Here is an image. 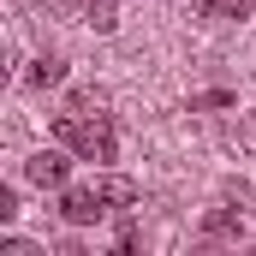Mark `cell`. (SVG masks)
I'll use <instances>...</instances> for the list:
<instances>
[{"label": "cell", "mask_w": 256, "mask_h": 256, "mask_svg": "<svg viewBox=\"0 0 256 256\" xmlns=\"http://www.w3.org/2000/svg\"><path fill=\"white\" fill-rule=\"evenodd\" d=\"M102 108H108V102H102V96H96V90H78V96H72V108H66V114H102Z\"/></svg>", "instance_id": "cell-8"}, {"label": "cell", "mask_w": 256, "mask_h": 256, "mask_svg": "<svg viewBox=\"0 0 256 256\" xmlns=\"http://www.w3.org/2000/svg\"><path fill=\"white\" fill-rule=\"evenodd\" d=\"M60 214L72 220V226H90V220H102V214H108V202H102V191H96V185H66Z\"/></svg>", "instance_id": "cell-2"}, {"label": "cell", "mask_w": 256, "mask_h": 256, "mask_svg": "<svg viewBox=\"0 0 256 256\" xmlns=\"http://www.w3.org/2000/svg\"><path fill=\"white\" fill-rule=\"evenodd\" d=\"M196 6H202L208 18H244V12H250V0H196Z\"/></svg>", "instance_id": "cell-7"}, {"label": "cell", "mask_w": 256, "mask_h": 256, "mask_svg": "<svg viewBox=\"0 0 256 256\" xmlns=\"http://www.w3.org/2000/svg\"><path fill=\"white\" fill-rule=\"evenodd\" d=\"M24 173H30V185H66V173H72V167H66L60 149H42V155H30V161H24Z\"/></svg>", "instance_id": "cell-3"}, {"label": "cell", "mask_w": 256, "mask_h": 256, "mask_svg": "<svg viewBox=\"0 0 256 256\" xmlns=\"http://www.w3.org/2000/svg\"><path fill=\"white\" fill-rule=\"evenodd\" d=\"M202 232H208V238H238V214H226V208H214V214L202 220Z\"/></svg>", "instance_id": "cell-6"}, {"label": "cell", "mask_w": 256, "mask_h": 256, "mask_svg": "<svg viewBox=\"0 0 256 256\" xmlns=\"http://www.w3.org/2000/svg\"><path fill=\"white\" fill-rule=\"evenodd\" d=\"M90 24H96V30L108 36V30H114L120 18H114V6H108V0H90Z\"/></svg>", "instance_id": "cell-9"}, {"label": "cell", "mask_w": 256, "mask_h": 256, "mask_svg": "<svg viewBox=\"0 0 256 256\" xmlns=\"http://www.w3.org/2000/svg\"><path fill=\"white\" fill-rule=\"evenodd\" d=\"M191 108H232V96H226V90H208V96H196Z\"/></svg>", "instance_id": "cell-10"}, {"label": "cell", "mask_w": 256, "mask_h": 256, "mask_svg": "<svg viewBox=\"0 0 256 256\" xmlns=\"http://www.w3.org/2000/svg\"><path fill=\"white\" fill-rule=\"evenodd\" d=\"M54 131H60V143H72L84 161H114V131H108V114H60Z\"/></svg>", "instance_id": "cell-1"}, {"label": "cell", "mask_w": 256, "mask_h": 256, "mask_svg": "<svg viewBox=\"0 0 256 256\" xmlns=\"http://www.w3.org/2000/svg\"><path fill=\"white\" fill-rule=\"evenodd\" d=\"M66 78V60H54V54H42V60L24 72V84H36V90H48V84H60Z\"/></svg>", "instance_id": "cell-5"}, {"label": "cell", "mask_w": 256, "mask_h": 256, "mask_svg": "<svg viewBox=\"0 0 256 256\" xmlns=\"http://www.w3.org/2000/svg\"><path fill=\"white\" fill-rule=\"evenodd\" d=\"M96 191H102V202H108V208H131V202H137V179L108 173V179H96Z\"/></svg>", "instance_id": "cell-4"}]
</instances>
